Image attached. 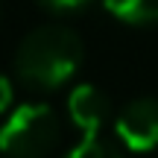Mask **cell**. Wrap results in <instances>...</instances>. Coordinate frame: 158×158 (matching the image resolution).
Masks as SVG:
<instances>
[{"mask_svg":"<svg viewBox=\"0 0 158 158\" xmlns=\"http://www.w3.org/2000/svg\"><path fill=\"white\" fill-rule=\"evenodd\" d=\"M102 3L123 23H135V27L158 23V0H102Z\"/></svg>","mask_w":158,"mask_h":158,"instance_id":"5","label":"cell"},{"mask_svg":"<svg viewBox=\"0 0 158 158\" xmlns=\"http://www.w3.org/2000/svg\"><path fill=\"white\" fill-rule=\"evenodd\" d=\"M68 114L73 120V126H79L85 135H100L106 120L111 117V100L97 85L82 82L68 97Z\"/></svg>","mask_w":158,"mask_h":158,"instance_id":"4","label":"cell"},{"mask_svg":"<svg viewBox=\"0 0 158 158\" xmlns=\"http://www.w3.org/2000/svg\"><path fill=\"white\" fill-rule=\"evenodd\" d=\"M117 138L135 152H149L158 147V97H135L117 111Z\"/></svg>","mask_w":158,"mask_h":158,"instance_id":"3","label":"cell"},{"mask_svg":"<svg viewBox=\"0 0 158 158\" xmlns=\"http://www.w3.org/2000/svg\"><path fill=\"white\" fill-rule=\"evenodd\" d=\"M82 38L68 23H41L15 50V73L38 91L64 85L82 64Z\"/></svg>","mask_w":158,"mask_h":158,"instance_id":"1","label":"cell"},{"mask_svg":"<svg viewBox=\"0 0 158 158\" xmlns=\"http://www.w3.org/2000/svg\"><path fill=\"white\" fill-rule=\"evenodd\" d=\"M38 3L50 12H76V9H85L88 3H94V0H38Z\"/></svg>","mask_w":158,"mask_h":158,"instance_id":"7","label":"cell"},{"mask_svg":"<svg viewBox=\"0 0 158 158\" xmlns=\"http://www.w3.org/2000/svg\"><path fill=\"white\" fill-rule=\"evenodd\" d=\"M59 117L47 102H23L0 126V152L9 158H44L59 141Z\"/></svg>","mask_w":158,"mask_h":158,"instance_id":"2","label":"cell"},{"mask_svg":"<svg viewBox=\"0 0 158 158\" xmlns=\"http://www.w3.org/2000/svg\"><path fill=\"white\" fill-rule=\"evenodd\" d=\"M9 106H12V82L9 76L0 73V111H6Z\"/></svg>","mask_w":158,"mask_h":158,"instance_id":"8","label":"cell"},{"mask_svg":"<svg viewBox=\"0 0 158 158\" xmlns=\"http://www.w3.org/2000/svg\"><path fill=\"white\" fill-rule=\"evenodd\" d=\"M64 158H123V155L111 141H106L100 135H85Z\"/></svg>","mask_w":158,"mask_h":158,"instance_id":"6","label":"cell"}]
</instances>
